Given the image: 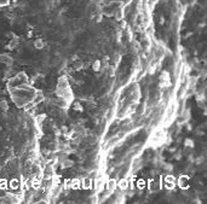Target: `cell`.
Instances as JSON below:
<instances>
[{
	"label": "cell",
	"instance_id": "16",
	"mask_svg": "<svg viewBox=\"0 0 207 204\" xmlns=\"http://www.w3.org/2000/svg\"><path fill=\"white\" fill-rule=\"evenodd\" d=\"M10 185H11V187H12V188H16V187H17V180H12Z\"/></svg>",
	"mask_w": 207,
	"mask_h": 204
},
{
	"label": "cell",
	"instance_id": "1",
	"mask_svg": "<svg viewBox=\"0 0 207 204\" xmlns=\"http://www.w3.org/2000/svg\"><path fill=\"white\" fill-rule=\"evenodd\" d=\"M8 92L10 94L11 100L17 108H25L27 104L33 103L36 88L33 87L29 82H27V84H22V85L10 88L8 89Z\"/></svg>",
	"mask_w": 207,
	"mask_h": 204
},
{
	"label": "cell",
	"instance_id": "10",
	"mask_svg": "<svg viewBox=\"0 0 207 204\" xmlns=\"http://www.w3.org/2000/svg\"><path fill=\"white\" fill-rule=\"evenodd\" d=\"M103 185H104L103 180H102V179H101V180L98 179V180L96 181V190H97V191H100V188L102 190V188H103Z\"/></svg>",
	"mask_w": 207,
	"mask_h": 204
},
{
	"label": "cell",
	"instance_id": "13",
	"mask_svg": "<svg viewBox=\"0 0 207 204\" xmlns=\"http://www.w3.org/2000/svg\"><path fill=\"white\" fill-rule=\"evenodd\" d=\"M10 4V0H0V8H5Z\"/></svg>",
	"mask_w": 207,
	"mask_h": 204
},
{
	"label": "cell",
	"instance_id": "14",
	"mask_svg": "<svg viewBox=\"0 0 207 204\" xmlns=\"http://www.w3.org/2000/svg\"><path fill=\"white\" fill-rule=\"evenodd\" d=\"M72 108H73V109H74V110H83V108H81V106H80V104H79V103H74V104H73V105H72Z\"/></svg>",
	"mask_w": 207,
	"mask_h": 204
},
{
	"label": "cell",
	"instance_id": "11",
	"mask_svg": "<svg viewBox=\"0 0 207 204\" xmlns=\"http://www.w3.org/2000/svg\"><path fill=\"white\" fill-rule=\"evenodd\" d=\"M101 65H102V62H101V60H96V62L93 63V70H95V71H98L101 69Z\"/></svg>",
	"mask_w": 207,
	"mask_h": 204
},
{
	"label": "cell",
	"instance_id": "12",
	"mask_svg": "<svg viewBox=\"0 0 207 204\" xmlns=\"http://www.w3.org/2000/svg\"><path fill=\"white\" fill-rule=\"evenodd\" d=\"M80 186H81V182H79V180H74L72 182V188H79Z\"/></svg>",
	"mask_w": 207,
	"mask_h": 204
},
{
	"label": "cell",
	"instance_id": "6",
	"mask_svg": "<svg viewBox=\"0 0 207 204\" xmlns=\"http://www.w3.org/2000/svg\"><path fill=\"white\" fill-rule=\"evenodd\" d=\"M19 45V40H18V38H14L11 41H10V43H8V48H11V50H14V48H16L17 46Z\"/></svg>",
	"mask_w": 207,
	"mask_h": 204
},
{
	"label": "cell",
	"instance_id": "7",
	"mask_svg": "<svg viewBox=\"0 0 207 204\" xmlns=\"http://www.w3.org/2000/svg\"><path fill=\"white\" fill-rule=\"evenodd\" d=\"M34 47L38 48V50H41L42 47H44V41H42V39H36V40L34 41Z\"/></svg>",
	"mask_w": 207,
	"mask_h": 204
},
{
	"label": "cell",
	"instance_id": "15",
	"mask_svg": "<svg viewBox=\"0 0 207 204\" xmlns=\"http://www.w3.org/2000/svg\"><path fill=\"white\" fill-rule=\"evenodd\" d=\"M0 108H1V109H5V110H6V109H8V103L5 102V100L0 102Z\"/></svg>",
	"mask_w": 207,
	"mask_h": 204
},
{
	"label": "cell",
	"instance_id": "2",
	"mask_svg": "<svg viewBox=\"0 0 207 204\" xmlns=\"http://www.w3.org/2000/svg\"><path fill=\"white\" fill-rule=\"evenodd\" d=\"M27 82H29V79L27 76V74H25V71H19V73H17L15 75H12L8 80V82H6V89H10L12 87H16V86L22 85V84H27Z\"/></svg>",
	"mask_w": 207,
	"mask_h": 204
},
{
	"label": "cell",
	"instance_id": "3",
	"mask_svg": "<svg viewBox=\"0 0 207 204\" xmlns=\"http://www.w3.org/2000/svg\"><path fill=\"white\" fill-rule=\"evenodd\" d=\"M0 63L5 64L6 67H11L14 64V58L8 53H3V54H0Z\"/></svg>",
	"mask_w": 207,
	"mask_h": 204
},
{
	"label": "cell",
	"instance_id": "9",
	"mask_svg": "<svg viewBox=\"0 0 207 204\" xmlns=\"http://www.w3.org/2000/svg\"><path fill=\"white\" fill-rule=\"evenodd\" d=\"M81 186H83L84 188H90V187H91V180H90V179L84 180V182H81Z\"/></svg>",
	"mask_w": 207,
	"mask_h": 204
},
{
	"label": "cell",
	"instance_id": "5",
	"mask_svg": "<svg viewBox=\"0 0 207 204\" xmlns=\"http://www.w3.org/2000/svg\"><path fill=\"white\" fill-rule=\"evenodd\" d=\"M116 181L115 180H109L107 182V187H108V191L109 192H114L115 191V188H116Z\"/></svg>",
	"mask_w": 207,
	"mask_h": 204
},
{
	"label": "cell",
	"instance_id": "8",
	"mask_svg": "<svg viewBox=\"0 0 207 204\" xmlns=\"http://www.w3.org/2000/svg\"><path fill=\"white\" fill-rule=\"evenodd\" d=\"M116 186H119L121 190H125V188H127L128 187V182H127V180H121V181H119V185H116Z\"/></svg>",
	"mask_w": 207,
	"mask_h": 204
},
{
	"label": "cell",
	"instance_id": "4",
	"mask_svg": "<svg viewBox=\"0 0 207 204\" xmlns=\"http://www.w3.org/2000/svg\"><path fill=\"white\" fill-rule=\"evenodd\" d=\"M44 100V93H42L41 89H38L36 88V92H35V97H34L33 99V104L34 105H38L40 102Z\"/></svg>",
	"mask_w": 207,
	"mask_h": 204
}]
</instances>
